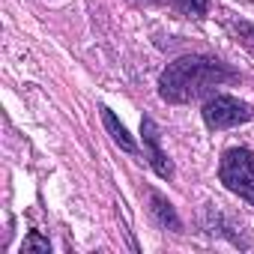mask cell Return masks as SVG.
Segmentation results:
<instances>
[{
    "mask_svg": "<svg viewBox=\"0 0 254 254\" xmlns=\"http://www.w3.org/2000/svg\"><path fill=\"white\" fill-rule=\"evenodd\" d=\"M233 78L236 72L218 57L189 54V57L168 63V69L159 75V96L171 105H189L206 96L212 87H221L224 81H233Z\"/></svg>",
    "mask_w": 254,
    "mask_h": 254,
    "instance_id": "cell-1",
    "label": "cell"
},
{
    "mask_svg": "<svg viewBox=\"0 0 254 254\" xmlns=\"http://www.w3.org/2000/svg\"><path fill=\"white\" fill-rule=\"evenodd\" d=\"M218 180L224 183L227 191L239 194L254 206V153L245 147H230L224 150L218 162Z\"/></svg>",
    "mask_w": 254,
    "mask_h": 254,
    "instance_id": "cell-2",
    "label": "cell"
},
{
    "mask_svg": "<svg viewBox=\"0 0 254 254\" xmlns=\"http://www.w3.org/2000/svg\"><path fill=\"white\" fill-rule=\"evenodd\" d=\"M200 114L209 129H230V126L254 120V108L248 102H239L236 96H212Z\"/></svg>",
    "mask_w": 254,
    "mask_h": 254,
    "instance_id": "cell-3",
    "label": "cell"
},
{
    "mask_svg": "<svg viewBox=\"0 0 254 254\" xmlns=\"http://www.w3.org/2000/svg\"><path fill=\"white\" fill-rule=\"evenodd\" d=\"M141 138H144V153H147L153 171H156L159 177L171 180V177H174V165H171V159H168L165 150H162V135H159V126L153 123V117H144V120H141Z\"/></svg>",
    "mask_w": 254,
    "mask_h": 254,
    "instance_id": "cell-4",
    "label": "cell"
},
{
    "mask_svg": "<svg viewBox=\"0 0 254 254\" xmlns=\"http://www.w3.org/2000/svg\"><path fill=\"white\" fill-rule=\"evenodd\" d=\"M102 111V123H105V129H108V135L114 138V144L120 147V150H126V153H138V144H135V138L126 132V126L117 120V114L111 111V108H99Z\"/></svg>",
    "mask_w": 254,
    "mask_h": 254,
    "instance_id": "cell-5",
    "label": "cell"
},
{
    "mask_svg": "<svg viewBox=\"0 0 254 254\" xmlns=\"http://www.w3.org/2000/svg\"><path fill=\"white\" fill-rule=\"evenodd\" d=\"M150 203H153V215H156V221H159L162 227L183 230V221H180V215H177V209H174V203H171L168 197H162L159 191H153V194H150Z\"/></svg>",
    "mask_w": 254,
    "mask_h": 254,
    "instance_id": "cell-6",
    "label": "cell"
},
{
    "mask_svg": "<svg viewBox=\"0 0 254 254\" xmlns=\"http://www.w3.org/2000/svg\"><path fill=\"white\" fill-rule=\"evenodd\" d=\"M48 251H51V242L39 230H30L21 242V254H48Z\"/></svg>",
    "mask_w": 254,
    "mask_h": 254,
    "instance_id": "cell-7",
    "label": "cell"
},
{
    "mask_svg": "<svg viewBox=\"0 0 254 254\" xmlns=\"http://www.w3.org/2000/svg\"><path fill=\"white\" fill-rule=\"evenodd\" d=\"M171 6L186 12V15H194V18H203L209 12V0H171Z\"/></svg>",
    "mask_w": 254,
    "mask_h": 254,
    "instance_id": "cell-8",
    "label": "cell"
},
{
    "mask_svg": "<svg viewBox=\"0 0 254 254\" xmlns=\"http://www.w3.org/2000/svg\"><path fill=\"white\" fill-rule=\"evenodd\" d=\"M233 30H236V36H239V42L254 54V24H248V21H233Z\"/></svg>",
    "mask_w": 254,
    "mask_h": 254,
    "instance_id": "cell-9",
    "label": "cell"
},
{
    "mask_svg": "<svg viewBox=\"0 0 254 254\" xmlns=\"http://www.w3.org/2000/svg\"><path fill=\"white\" fill-rule=\"evenodd\" d=\"M147 3H171V0H147Z\"/></svg>",
    "mask_w": 254,
    "mask_h": 254,
    "instance_id": "cell-10",
    "label": "cell"
}]
</instances>
